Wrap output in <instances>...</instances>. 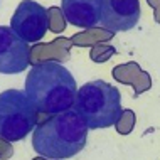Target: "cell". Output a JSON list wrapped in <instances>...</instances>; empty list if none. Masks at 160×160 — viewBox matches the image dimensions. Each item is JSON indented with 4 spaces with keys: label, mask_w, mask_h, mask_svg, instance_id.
<instances>
[{
    "label": "cell",
    "mask_w": 160,
    "mask_h": 160,
    "mask_svg": "<svg viewBox=\"0 0 160 160\" xmlns=\"http://www.w3.org/2000/svg\"><path fill=\"white\" fill-rule=\"evenodd\" d=\"M24 91L39 113L56 115L74 106L78 86L62 64L44 61L29 69Z\"/></svg>",
    "instance_id": "1"
},
{
    "label": "cell",
    "mask_w": 160,
    "mask_h": 160,
    "mask_svg": "<svg viewBox=\"0 0 160 160\" xmlns=\"http://www.w3.org/2000/svg\"><path fill=\"white\" fill-rule=\"evenodd\" d=\"M89 127L71 110L52 115L34 130L32 147L37 155L46 158H71L86 145Z\"/></svg>",
    "instance_id": "2"
},
{
    "label": "cell",
    "mask_w": 160,
    "mask_h": 160,
    "mask_svg": "<svg viewBox=\"0 0 160 160\" xmlns=\"http://www.w3.org/2000/svg\"><path fill=\"white\" fill-rule=\"evenodd\" d=\"M72 108L91 130L113 127L123 111L120 91L105 81H91L81 86Z\"/></svg>",
    "instance_id": "3"
},
{
    "label": "cell",
    "mask_w": 160,
    "mask_h": 160,
    "mask_svg": "<svg viewBox=\"0 0 160 160\" xmlns=\"http://www.w3.org/2000/svg\"><path fill=\"white\" fill-rule=\"evenodd\" d=\"M37 110L22 89L0 93V138L19 142L36 128Z\"/></svg>",
    "instance_id": "4"
},
{
    "label": "cell",
    "mask_w": 160,
    "mask_h": 160,
    "mask_svg": "<svg viewBox=\"0 0 160 160\" xmlns=\"http://www.w3.org/2000/svg\"><path fill=\"white\" fill-rule=\"evenodd\" d=\"M10 27L25 42H39L49 29V12L39 2L24 0L12 15Z\"/></svg>",
    "instance_id": "5"
},
{
    "label": "cell",
    "mask_w": 160,
    "mask_h": 160,
    "mask_svg": "<svg viewBox=\"0 0 160 160\" xmlns=\"http://www.w3.org/2000/svg\"><path fill=\"white\" fill-rule=\"evenodd\" d=\"M31 64L29 42L20 39L12 27L0 25V72L19 74Z\"/></svg>",
    "instance_id": "6"
},
{
    "label": "cell",
    "mask_w": 160,
    "mask_h": 160,
    "mask_svg": "<svg viewBox=\"0 0 160 160\" xmlns=\"http://www.w3.org/2000/svg\"><path fill=\"white\" fill-rule=\"evenodd\" d=\"M140 20L138 0H103L101 24L110 32H125Z\"/></svg>",
    "instance_id": "7"
},
{
    "label": "cell",
    "mask_w": 160,
    "mask_h": 160,
    "mask_svg": "<svg viewBox=\"0 0 160 160\" xmlns=\"http://www.w3.org/2000/svg\"><path fill=\"white\" fill-rule=\"evenodd\" d=\"M62 14L74 27L93 29L101 22L103 0H62Z\"/></svg>",
    "instance_id": "8"
}]
</instances>
